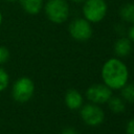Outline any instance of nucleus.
<instances>
[{"label": "nucleus", "instance_id": "f257e3e1", "mask_svg": "<svg viewBox=\"0 0 134 134\" xmlns=\"http://www.w3.org/2000/svg\"><path fill=\"white\" fill-rule=\"evenodd\" d=\"M104 84L111 90H120L129 80V70L127 65L118 58L107 60L100 70Z\"/></svg>", "mask_w": 134, "mask_h": 134}, {"label": "nucleus", "instance_id": "f03ea898", "mask_svg": "<svg viewBox=\"0 0 134 134\" xmlns=\"http://www.w3.org/2000/svg\"><path fill=\"white\" fill-rule=\"evenodd\" d=\"M43 9L46 18L54 24L66 22L70 15V6L67 0H47Z\"/></svg>", "mask_w": 134, "mask_h": 134}, {"label": "nucleus", "instance_id": "7ed1b4c3", "mask_svg": "<svg viewBox=\"0 0 134 134\" xmlns=\"http://www.w3.org/2000/svg\"><path fill=\"white\" fill-rule=\"evenodd\" d=\"M82 4L83 18L91 24L99 23L107 16L108 4L106 0H85Z\"/></svg>", "mask_w": 134, "mask_h": 134}, {"label": "nucleus", "instance_id": "20e7f679", "mask_svg": "<svg viewBox=\"0 0 134 134\" xmlns=\"http://www.w3.org/2000/svg\"><path fill=\"white\" fill-rule=\"evenodd\" d=\"M35 84L31 79L27 76L19 77L13 85L12 96L17 103H27L34 95Z\"/></svg>", "mask_w": 134, "mask_h": 134}, {"label": "nucleus", "instance_id": "39448f33", "mask_svg": "<svg viewBox=\"0 0 134 134\" xmlns=\"http://www.w3.org/2000/svg\"><path fill=\"white\" fill-rule=\"evenodd\" d=\"M68 31L73 40L79 42H86L92 37L93 28L92 24L85 18H75L69 23Z\"/></svg>", "mask_w": 134, "mask_h": 134}, {"label": "nucleus", "instance_id": "423d86ee", "mask_svg": "<svg viewBox=\"0 0 134 134\" xmlns=\"http://www.w3.org/2000/svg\"><path fill=\"white\" fill-rule=\"evenodd\" d=\"M80 115L84 124L90 127H97L103 124L105 119V113L98 105L90 103L83 105L80 108Z\"/></svg>", "mask_w": 134, "mask_h": 134}, {"label": "nucleus", "instance_id": "0eeeda50", "mask_svg": "<svg viewBox=\"0 0 134 134\" xmlns=\"http://www.w3.org/2000/svg\"><path fill=\"white\" fill-rule=\"evenodd\" d=\"M112 96V90L105 84H94L91 85L86 90V97L93 104L102 105L106 104Z\"/></svg>", "mask_w": 134, "mask_h": 134}, {"label": "nucleus", "instance_id": "6e6552de", "mask_svg": "<svg viewBox=\"0 0 134 134\" xmlns=\"http://www.w3.org/2000/svg\"><path fill=\"white\" fill-rule=\"evenodd\" d=\"M65 105L70 110H77L84 104L82 93L76 89H69L65 94Z\"/></svg>", "mask_w": 134, "mask_h": 134}, {"label": "nucleus", "instance_id": "1a4fd4ad", "mask_svg": "<svg viewBox=\"0 0 134 134\" xmlns=\"http://www.w3.org/2000/svg\"><path fill=\"white\" fill-rule=\"evenodd\" d=\"M113 50H114V53L118 58L128 57L132 51V42L130 41L129 38L120 37L115 41Z\"/></svg>", "mask_w": 134, "mask_h": 134}, {"label": "nucleus", "instance_id": "9d476101", "mask_svg": "<svg viewBox=\"0 0 134 134\" xmlns=\"http://www.w3.org/2000/svg\"><path fill=\"white\" fill-rule=\"evenodd\" d=\"M20 2V5L22 9L28 14V15H38L43 6H44V0H18Z\"/></svg>", "mask_w": 134, "mask_h": 134}, {"label": "nucleus", "instance_id": "9b49d317", "mask_svg": "<svg viewBox=\"0 0 134 134\" xmlns=\"http://www.w3.org/2000/svg\"><path fill=\"white\" fill-rule=\"evenodd\" d=\"M119 17L127 23H134V2H128L124 4L119 9Z\"/></svg>", "mask_w": 134, "mask_h": 134}, {"label": "nucleus", "instance_id": "f8f14e48", "mask_svg": "<svg viewBox=\"0 0 134 134\" xmlns=\"http://www.w3.org/2000/svg\"><path fill=\"white\" fill-rule=\"evenodd\" d=\"M107 103L109 109L113 113H121L126 109V102L119 96H111Z\"/></svg>", "mask_w": 134, "mask_h": 134}, {"label": "nucleus", "instance_id": "ddd939ff", "mask_svg": "<svg viewBox=\"0 0 134 134\" xmlns=\"http://www.w3.org/2000/svg\"><path fill=\"white\" fill-rule=\"evenodd\" d=\"M120 90L121 98L126 103H134V83H127Z\"/></svg>", "mask_w": 134, "mask_h": 134}, {"label": "nucleus", "instance_id": "4468645a", "mask_svg": "<svg viewBox=\"0 0 134 134\" xmlns=\"http://www.w3.org/2000/svg\"><path fill=\"white\" fill-rule=\"evenodd\" d=\"M8 84H9V75L4 68L0 67V92L4 91L7 88Z\"/></svg>", "mask_w": 134, "mask_h": 134}, {"label": "nucleus", "instance_id": "2eb2a0df", "mask_svg": "<svg viewBox=\"0 0 134 134\" xmlns=\"http://www.w3.org/2000/svg\"><path fill=\"white\" fill-rule=\"evenodd\" d=\"M9 59V50L5 46L0 45V65L6 63Z\"/></svg>", "mask_w": 134, "mask_h": 134}, {"label": "nucleus", "instance_id": "dca6fc26", "mask_svg": "<svg viewBox=\"0 0 134 134\" xmlns=\"http://www.w3.org/2000/svg\"><path fill=\"white\" fill-rule=\"evenodd\" d=\"M126 132L127 134H134V117L131 118L126 125Z\"/></svg>", "mask_w": 134, "mask_h": 134}, {"label": "nucleus", "instance_id": "f3484780", "mask_svg": "<svg viewBox=\"0 0 134 134\" xmlns=\"http://www.w3.org/2000/svg\"><path fill=\"white\" fill-rule=\"evenodd\" d=\"M128 38L130 39V41L132 43H134V23L130 26V28L128 29Z\"/></svg>", "mask_w": 134, "mask_h": 134}, {"label": "nucleus", "instance_id": "a211bd4d", "mask_svg": "<svg viewBox=\"0 0 134 134\" xmlns=\"http://www.w3.org/2000/svg\"><path fill=\"white\" fill-rule=\"evenodd\" d=\"M61 134H77V132H76L75 129H73V128H71V127H68V128H65V129L62 131Z\"/></svg>", "mask_w": 134, "mask_h": 134}, {"label": "nucleus", "instance_id": "6ab92c4d", "mask_svg": "<svg viewBox=\"0 0 134 134\" xmlns=\"http://www.w3.org/2000/svg\"><path fill=\"white\" fill-rule=\"evenodd\" d=\"M70 2H72V3H74V4H82L85 0H69Z\"/></svg>", "mask_w": 134, "mask_h": 134}, {"label": "nucleus", "instance_id": "aec40b11", "mask_svg": "<svg viewBox=\"0 0 134 134\" xmlns=\"http://www.w3.org/2000/svg\"><path fill=\"white\" fill-rule=\"evenodd\" d=\"M2 22H3V15H2V13L0 10V26L2 25Z\"/></svg>", "mask_w": 134, "mask_h": 134}, {"label": "nucleus", "instance_id": "412c9836", "mask_svg": "<svg viewBox=\"0 0 134 134\" xmlns=\"http://www.w3.org/2000/svg\"><path fill=\"white\" fill-rule=\"evenodd\" d=\"M4 1H7V2H13V1H17V0H4Z\"/></svg>", "mask_w": 134, "mask_h": 134}]
</instances>
